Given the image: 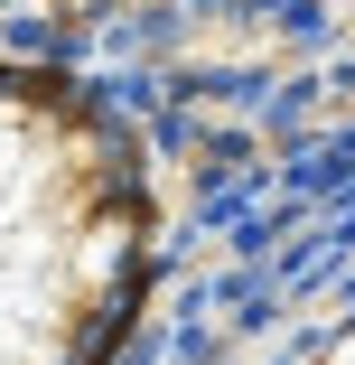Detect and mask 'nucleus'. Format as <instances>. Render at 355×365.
Wrapping results in <instances>:
<instances>
[{
    "instance_id": "f257e3e1",
    "label": "nucleus",
    "mask_w": 355,
    "mask_h": 365,
    "mask_svg": "<svg viewBox=\"0 0 355 365\" xmlns=\"http://www.w3.org/2000/svg\"><path fill=\"white\" fill-rule=\"evenodd\" d=\"M159 262L131 122L47 66H0V365H112Z\"/></svg>"
},
{
    "instance_id": "f03ea898",
    "label": "nucleus",
    "mask_w": 355,
    "mask_h": 365,
    "mask_svg": "<svg viewBox=\"0 0 355 365\" xmlns=\"http://www.w3.org/2000/svg\"><path fill=\"white\" fill-rule=\"evenodd\" d=\"M318 365H355V328H346V337H327V346H318Z\"/></svg>"
}]
</instances>
